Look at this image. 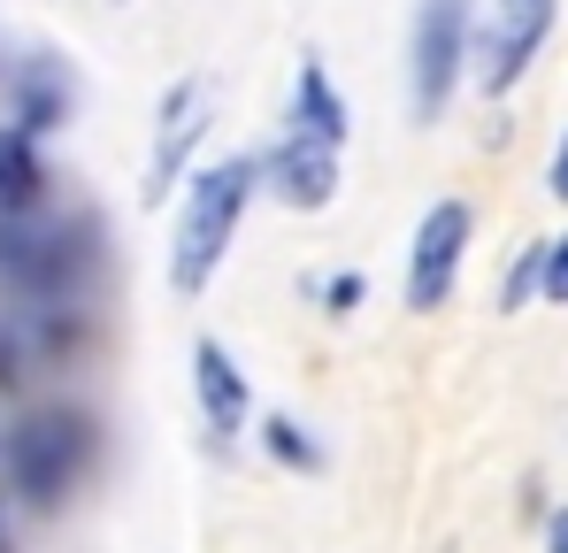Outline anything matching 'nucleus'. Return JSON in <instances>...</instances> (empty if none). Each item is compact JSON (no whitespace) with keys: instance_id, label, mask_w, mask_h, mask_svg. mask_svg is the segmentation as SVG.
Returning a JSON list of instances; mask_svg holds the SVG:
<instances>
[{"instance_id":"1","label":"nucleus","mask_w":568,"mask_h":553,"mask_svg":"<svg viewBox=\"0 0 568 553\" xmlns=\"http://www.w3.org/2000/svg\"><path fill=\"white\" fill-rule=\"evenodd\" d=\"M254 154H231V162H215V170H200L185 192V215H178V247H170V284L178 292H200L215 262L231 254V231H239V215H246V200H254Z\"/></svg>"},{"instance_id":"2","label":"nucleus","mask_w":568,"mask_h":553,"mask_svg":"<svg viewBox=\"0 0 568 553\" xmlns=\"http://www.w3.org/2000/svg\"><path fill=\"white\" fill-rule=\"evenodd\" d=\"M469 62V0H423L415 8V39H407V86H415V115L438 123V108L462 86Z\"/></svg>"},{"instance_id":"3","label":"nucleus","mask_w":568,"mask_h":553,"mask_svg":"<svg viewBox=\"0 0 568 553\" xmlns=\"http://www.w3.org/2000/svg\"><path fill=\"white\" fill-rule=\"evenodd\" d=\"M546 31H554V0H491V16L476 23L462 70H469L484 92H507L530 70V54L546 47Z\"/></svg>"},{"instance_id":"4","label":"nucleus","mask_w":568,"mask_h":553,"mask_svg":"<svg viewBox=\"0 0 568 553\" xmlns=\"http://www.w3.org/2000/svg\"><path fill=\"white\" fill-rule=\"evenodd\" d=\"M78 423L70 415H31L16 439H8V484L31 500V507H54L70 492V469H78Z\"/></svg>"},{"instance_id":"5","label":"nucleus","mask_w":568,"mask_h":553,"mask_svg":"<svg viewBox=\"0 0 568 553\" xmlns=\"http://www.w3.org/2000/svg\"><path fill=\"white\" fill-rule=\"evenodd\" d=\"M462 254H469V208H462V200H438V208L415 223V254H407V308H415V315H438V308H446Z\"/></svg>"},{"instance_id":"6","label":"nucleus","mask_w":568,"mask_h":553,"mask_svg":"<svg viewBox=\"0 0 568 553\" xmlns=\"http://www.w3.org/2000/svg\"><path fill=\"white\" fill-rule=\"evenodd\" d=\"M200 131H207V86H178L162 92V115H154V162H146V200H170V184L185 170V154L200 147Z\"/></svg>"},{"instance_id":"7","label":"nucleus","mask_w":568,"mask_h":553,"mask_svg":"<svg viewBox=\"0 0 568 553\" xmlns=\"http://www.w3.org/2000/svg\"><path fill=\"white\" fill-rule=\"evenodd\" d=\"M270 184H277L284 208H331V192H338V147L315 139V131H292L277 147V162H270Z\"/></svg>"},{"instance_id":"8","label":"nucleus","mask_w":568,"mask_h":553,"mask_svg":"<svg viewBox=\"0 0 568 553\" xmlns=\"http://www.w3.org/2000/svg\"><path fill=\"white\" fill-rule=\"evenodd\" d=\"M192 384H200L207 431L231 439V431L246 423V376H239V362L223 354V339H200V346H192Z\"/></svg>"},{"instance_id":"9","label":"nucleus","mask_w":568,"mask_h":553,"mask_svg":"<svg viewBox=\"0 0 568 553\" xmlns=\"http://www.w3.org/2000/svg\"><path fill=\"white\" fill-rule=\"evenodd\" d=\"M292 123L300 131H315V139H346V100H338V86H331V70L323 62H300V86H292Z\"/></svg>"},{"instance_id":"10","label":"nucleus","mask_w":568,"mask_h":553,"mask_svg":"<svg viewBox=\"0 0 568 553\" xmlns=\"http://www.w3.org/2000/svg\"><path fill=\"white\" fill-rule=\"evenodd\" d=\"M39 154H31V139H23V131H16V139H0V208H8V215H23V208H31V200H39Z\"/></svg>"},{"instance_id":"11","label":"nucleus","mask_w":568,"mask_h":553,"mask_svg":"<svg viewBox=\"0 0 568 553\" xmlns=\"http://www.w3.org/2000/svg\"><path fill=\"white\" fill-rule=\"evenodd\" d=\"M538 292H546V300H568V239L538 247Z\"/></svg>"},{"instance_id":"12","label":"nucleus","mask_w":568,"mask_h":553,"mask_svg":"<svg viewBox=\"0 0 568 553\" xmlns=\"http://www.w3.org/2000/svg\"><path fill=\"white\" fill-rule=\"evenodd\" d=\"M262 439H270V446H277L284 461H300V469H315V446L300 439V423H284V415H270V431H262Z\"/></svg>"},{"instance_id":"13","label":"nucleus","mask_w":568,"mask_h":553,"mask_svg":"<svg viewBox=\"0 0 568 553\" xmlns=\"http://www.w3.org/2000/svg\"><path fill=\"white\" fill-rule=\"evenodd\" d=\"M530 284H538V247H530V254L515 262V276H507V292H499V308H523V300H530Z\"/></svg>"},{"instance_id":"14","label":"nucleus","mask_w":568,"mask_h":553,"mask_svg":"<svg viewBox=\"0 0 568 553\" xmlns=\"http://www.w3.org/2000/svg\"><path fill=\"white\" fill-rule=\"evenodd\" d=\"M354 300H362V276H338V284H331V315H346Z\"/></svg>"},{"instance_id":"15","label":"nucleus","mask_w":568,"mask_h":553,"mask_svg":"<svg viewBox=\"0 0 568 553\" xmlns=\"http://www.w3.org/2000/svg\"><path fill=\"white\" fill-rule=\"evenodd\" d=\"M546 553H568V507L554 515V523H546Z\"/></svg>"},{"instance_id":"16","label":"nucleus","mask_w":568,"mask_h":553,"mask_svg":"<svg viewBox=\"0 0 568 553\" xmlns=\"http://www.w3.org/2000/svg\"><path fill=\"white\" fill-rule=\"evenodd\" d=\"M554 200H568V139H561V154H554Z\"/></svg>"}]
</instances>
